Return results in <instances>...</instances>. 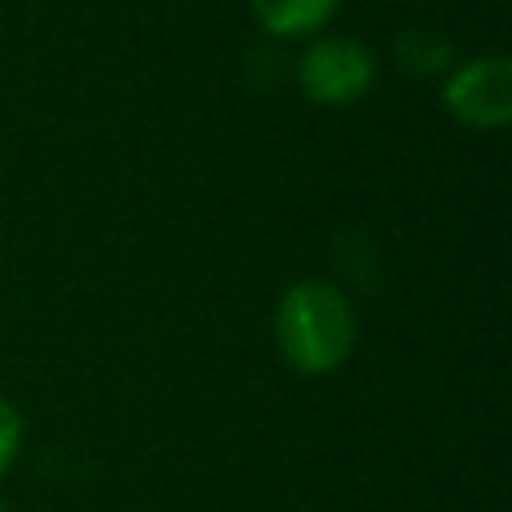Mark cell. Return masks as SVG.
<instances>
[{
    "label": "cell",
    "mask_w": 512,
    "mask_h": 512,
    "mask_svg": "<svg viewBox=\"0 0 512 512\" xmlns=\"http://www.w3.org/2000/svg\"><path fill=\"white\" fill-rule=\"evenodd\" d=\"M356 340L360 316L340 284L324 276H300L280 292L272 312V344L292 372L332 376L348 364Z\"/></svg>",
    "instance_id": "6da1fadb"
},
{
    "label": "cell",
    "mask_w": 512,
    "mask_h": 512,
    "mask_svg": "<svg viewBox=\"0 0 512 512\" xmlns=\"http://www.w3.org/2000/svg\"><path fill=\"white\" fill-rule=\"evenodd\" d=\"M376 52L348 32H320L296 56V88L316 108H352L376 84Z\"/></svg>",
    "instance_id": "7a4b0ae2"
},
{
    "label": "cell",
    "mask_w": 512,
    "mask_h": 512,
    "mask_svg": "<svg viewBox=\"0 0 512 512\" xmlns=\"http://www.w3.org/2000/svg\"><path fill=\"white\" fill-rule=\"evenodd\" d=\"M440 108L472 128L500 132L512 124V60L508 52H484L452 64L440 76Z\"/></svg>",
    "instance_id": "3957f363"
},
{
    "label": "cell",
    "mask_w": 512,
    "mask_h": 512,
    "mask_svg": "<svg viewBox=\"0 0 512 512\" xmlns=\"http://www.w3.org/2000/svg\"><path fill=\"white\" fill-rule=\"evenodd\" d=\"M344 0H248L252 20L272 40H312L320 36Z\"/></svg>",
    "instance_id": "277c9868"
},
{
    "label": "cell",
    "mask_w": 512,
    "mask_h": 512,
    "mask_svg": "<svg viewBox=\"0 0 512 512\" xmlns=\"http://www.w3.org/2000/svg\"><path fill=\"white\" fill-rule=\"evenodd\" d=\"M392 56H396L400 72L424 76V80H440L452 68V44H448V36H440L432 28H404L392 40Z\"/></svg>",
    "instance_id": "5b68a950"
},
{
    "label": "cell",
    "mask_w": 512,
    "mask_h": 512,
    "mask_svg": "<svg viewBox=\"0 0 512 512\" xmlns=\"http://www.w3.org/2000/svg\"><path fill=\"white\" fill-rule=\"evenodd\" d=\"M24 452V416L20 408L0 392V480L12 472V464Z\"/></svg>",
    "instance_id": "8992f818"
},
{
    "label": "cell",
    "mask_w": 512,
    "mask_h": 512,
    "mask_svg": "<svg viewBox=\"0 0 512 512\" xmlns=\"http://www.w3.org/2000/svg\"><path fill=\"white\" fill-rule=\"evenodd\" d=\"M0 512H8V508H4V504H0Z\"/></svg>",
    "instance_id": "52a82bcc"
}]
</instances>
